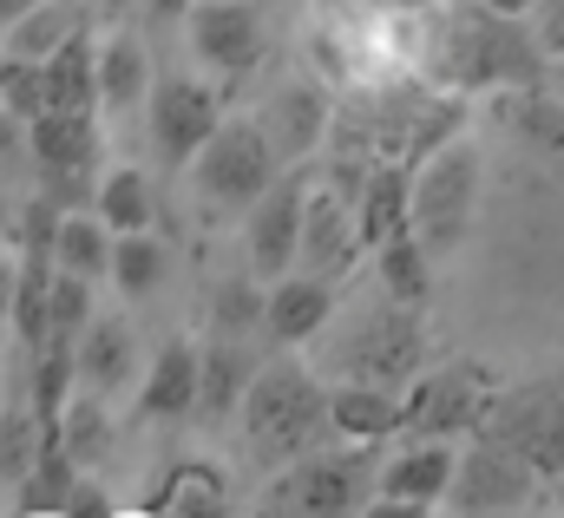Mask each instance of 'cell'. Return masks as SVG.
Masks as SVG:
<instances>
[{"mask_svg": "<svg viewBox=\"0 0 564 518\" xmlns=\"http://www.w3.org/2000/svg\"><path fill=\"white\" fill-rule=\"evenodd\" d=\"M479 7H499V13H525L532 0H479Z\"/></svg>", "mask_w": 564, "mask_h": 518, "instance_id": "obj_40", "label": "cell"}, {"mask_svg": "<svg viewBox=\"0 0 564 518\" xmlns=\"http://www.w3.org/2000/svg\"><path fill=\"white\" fill-rule=\"evenodd\" d=\"M46 112H99V40L86 26L46 53Z\"/></svg>", "mask_w": 564, "mask_h": 518, "instance_id": "obj_19", "label": "cell"}, {"mask_svg": "<svg viewBox=\"0 0 564 518\" xmlns=\"http://www.w3.org/2000/svg\"><path fill=\"white\" fill-rule=\"evenodd\" d=\"M33 460H40V413H33L26 375H20L13 393L0 400V486H26Z\"/></svg>", "mask_w": 564, "mask_h": 518, "instance_id": "obj_24", "label": "cell"}, {"mask_svg": "<svg viewBox=\"0 0 564 518\" xmlns=\"http://www.w3.org/2000/svg\"><path fill=\"white\" fill-rule=\"evenodd\" d=\"M328 433L348 446H381L401 433V393L368 388V381H335L328 388Z\"/></svg>", "mask_w": 564, "mask_h": 518, "instance_id": "obj_17", "label": "cell"}, {"mask_svg": "<svg viewBox=\"0 0 564 518\" xmlns=\"http://www.w3.org/2000/svg\"><path fill=\"white\" fill-rule=\"evenodd\" d=\"M197 407V348L191 342H164L151 375L139 381V413L144 420H177Z\"/></svg>", "mask_w": 564, "mask_h": 518, "instance_id": "obj_21", "label": "cell"}, {"mask_svg": "<svg viewBox=\"0 0 564 518\" xmlns=\"http://www.w3.org/2000/svg\"><path fill=\"white\" fill-rule=\"evenodd\" d=\"M322 440H328V388L302 361L257 368L250 388H243V453H250V466L282 473L302 453H315Z\"/></svg>", "mask_w": 564, "mask_h": 518, "instance_id": "obj_2", "label": "cell"}, {"mask_svg": "<svg viewBox=\"0 0 564 518\" xmlns=\"http://www.w3.org/2000/svg\"><path fill=\"white\" fill-rule=\"evenodd\" d=\"M408 191H414V171L408 164H368L361 184H355V230H361V250H381L388 237L408 230Z\"/></svg>", "mask_w": 564, "mask_h": 518, "instance_id": "obj_16", "label": "cell"}, {"mask_svg": "<svg viewBox=\"0 0 564 518\" xmlns=\"http://www.w3.org/2000/svg\"><path fill=\"white\" fill-rule=\"evenodd\" d=\"M26 151L46 171V184L79 191L99 164V119L93 112H40V119H26Z\"/></svg>", "mask_w": 564, "mask_h": 518, "instance_id": "obj_13", "label": "cell"}, {"mask_svg": "<svg viewBox=\"0 0 564 518\" xmlns=\"http://www.w3.org/2000/svg\"><path fill=\"white\" fill-rule=\"evenodd\" d=\"M375 262H381V289H388V302H408V309H421L426 289H433V257L414 244V230L388 237V244L375 250Z\"/></svg>", "mask_w": 564, "mask_h": 518, "instance_id": "obj_28", "label": "cell"}, {"mask_svg": "<svg viewBox=\"0 0 564 518\" xmlns=\"http://www.w3.org/2000/svg\"><path fill=\"white\" fill-rule=\"evenodd\" d=\"M93 217H99V224H106L112 237L151 230V217H158L151 177H144L139 164H119V171H106V177H99V191H93Z\"/></svg>", "mask_w": 564, "mask_h": 518, "instance_id": "obj_23", "label": "cell"}, {"mask_svg": "<svg viewBox=\"0 0 564 518\" xmlns=\"http://www.w3.org/2000/svg\"><path fill=\"white\" fill-rule=\"evenodd\" d=\"M479 184H486L479 144L459 138V131L421 158L414 191H408V230H414V244H421L433 262H446L453 250H466L473 211H479Z\"/></svg>", "mask_w": 564, "mask_h": 518, "instance_id": "obj_3", "label": "cell"}, {"mask_svg": "<svg viewBox=\"0 0 564 518\" xmlns=\"http://www.w3.org/2000/svg\"><path fill=\"white\" fill-rule=\"evenodd\" d=\"M453 460H459V440H408L388 466H381V493L388 499H414V506H440L446 486H453Z\"/></svg>", "mask_w": 564, "mask_h": 518, "instance_id": "obj_18", "label": "cell"}, {"mask_svg": "<svg viewBox=\"0 0 564 518\" xmlns=\"http://www.w3.org/2000/svg\"><path fill=\"white\" fill-rule=\"evenodd\" d=\"M302 197H308V184L295 177V171H282L276 184L243 211L250 224H243V257H250V276L257 282H276L295 269V237H302Z\"/></svg>", "mask_w": 564, "mask_h": 518, "instance_id": "obj_10", "label": "cell"}, {"mask_svg": "<svg viewBox=\"0 0 564 518\" xmlns=\"http://www.w3.org/2000/svg\"><path fill=\"white\" fill-rule=\"evenodd\" d=\"M276 518H355L361 512V460L355 453H302L295 466H282L276 493H270Z\"/></svg>", "mask_w": 564, "mask_h": 518, "instance_id": "obj_7", "label": "cell"}, {"mask_svg": "<svg viewBox=\"0 0 564 518\" xmlns=\"http://www.w3.org/2000/svg\"><path fill=\"white\" fill-rule=\"evenodd\" d=\"M33 7H40V0H0V33H7L20 13H33Z\"/></svg>", "mask_w": 564, "mask_h": 518, "instance_id": "obj_38", "label": "cell"}, {"mask_svg": "<svg viewBox=\"0 0 564 518\" xmlns=\"http://www.w3.org/2000/svg\"><path fill=\"white\" fill-rule=\"evenodd\" d=\"M492 393L499 388H492V375L479 361H453V368L414 375V388L401 393V433L408 440H466V433H479Z\"/></svg>", "mask_w": 564, "mask_h": 518, "instance_id": "obj_5", "label": "cell"}, {"mask_svg": "<svg viewBox=\"0 0 564 518\" xmlns=\"http://www.w3.org/2000/svg\"><path fill=\"white\" fill-rule=\"evenodd\" d=\"M144 99H151V60H144V46L132 33H112L99 46V106L106 112H132Z\"/></svg>", "mask_w": 564, "mask_h": 518, "instance_id": "obj_25", "label": "cell"}, {"mask_svg": "<svg viewBox=\"0 0 564 518\" xmlns=\"http://www.w3.org/2000/svg\"><path fill=\"white\" fill-rule=\"evenodd\" d=\"M99 7H106V13H126V7H139V0H99Z\"/></svg>", "mask_w": 564, "mask_h": 518, "instance_id": "obj_41", "label": "cell"}, {"mask_svg": "<svg viewBox=\"0 0 564 518\" xmlns=\"http://www.w3.org/2000/svg\"><path fill=\"white\" fill-rule=\"evenodd\" d=\"M532 486H539V473L525 466V453H519V446L473 433V446L453 460L446 506H459V512H512V506H525V499H532Z\"/></svg>", "mask_w": 564, "mask_h": 518, "instance_id": "obj_8", "label": "cell"}, {"mask_svg": "<svg viewBox=\"0 0 564 518\" xmlns=\"http://www.w3.org/2000/svg\"><path fill=\"white\" fill-rule=\"evenodd\" d=\"M263 322V282L257 276H243V282H230L224 295H217V335H243V328H257Z\"/></svg>", "mask_w": 564, "mask_h": 518, "instance_id": "obj_34", "label": "cell"}, {"mask_svg": "<svg viewBox=\"0 0 564 518\" xmlns=\"http://www.w3.org/2000/svg\"><path fill=\"white\" fill-rule=\"evenodd\" d=\"M355 518H426V506H414V499H388V493H381L375 506H361Z\"/></svg>", "mask_w": 564, "mask_h": 518, "instance_id": "obj_36", "label": "cell"}, {"mask_svg": "<svg viewBox=\"0 0 564 518\" xmlns=\"http://www.w3.org/2000/svg\"><path fill=\"white\" fill-rule=\"evenodd\" d=\"M164 244L151 237V230H132V237H112V282L126 289V295H151L158 282H164Z\"/></svg>", "mask_w": 564, "mask_h": 518, "instance_id": "obj_31", "label": "cell"}, {"mask_svg": "<svg viewBox=\"0 0 564 518\" xmlns=\"http://www.w3.org/2000/svg\"><path fill=\"white\" fill-rule=\"evenodd\" d=\"M132 381H139V335L119 315H93L86 335L73 342V388L112 400V393H126Z\"/></svg>", "mask_w": 564, "mask_h": 518, "instance_id": "obj_14", "label": "cell"}, {"mask_svg": "<svg viewBox=\"0 0 564 518\" xmlns=\"http://www.w3.org/2000/svg\"><path fill=\"white\" fill-rule=\"evenodd\" d=\"M433 79L446 93H512V86H539L545 53L525 26V13H499L479 0H453L433 26Z\"/></svg>", "mask_w": 564, "mask_h": 518, "instance_id": "obj_1", "label": "cell"}, {"mask_svg": "<svg viewBox=\"0 0 564 518\" xmlns=\"http://www.w3.org/2000/svg\"><path fill=\"white\" fill-rule=\"evenodd\" d=\"M144 518H151V512H144Z\"/></svg>", "mask_w": 564, "mask_h": 518, "instance_id": "obj_44", "label": "cell"}, {"mask_svg": "<svg viewBox=\"0 0 564 518\" xmlns=\"http://www.w3.org/2000/svg\"><path fill=\"white\" fill-rule=\"evenodd\" d=\"M270 144H276V158H308L328 131H335V106H328V93L322 86H282L276 106H270Z\"/></svg>", "mask_w": 564, "mask_h": 518, "instance_id": "obj_20", "label": "cell"}, {"mask_svg": "<svg viewBox=\"0 0 564 518\" xmlns=\"http://www.w3.org/2000/svg\"><path fill=\"white\" fill-rule=\"evenodd\" d=\"M79 33V7L73 0H40L33 13H20L13 26H7V53L13 60H46L59 40H73Z\"/></svg>", "mask_w": 564, "mask_h": 518, "instance_id": "obj_29", "label": "cell"}, {"mask_svg": "<svg viewBox=\"0 0 564 518\" xmlns=\"http://www.w3.org/2000/svg\"><path fill=\"white\" fill-rule=\"evenodd\" d=\"M7 309H13V262L0 257V322H7Z\"/></svg>", "mask_w": 564, "mask_h": 518, "instance_id": "obj_39", "label": "cell"}, {"mask_svg": "<svg viewBox=\"0 0 564 518\" xmlns=\"http://www.w3.org/2000/svg\"><path fill=\"white\" fill-rule=\"evenodd\" d=\"M525 26H532V40H539L545 66L564 60V0H532V7H525Z\"/></svg>", "mask_w": 564, "mask_h": 518, "instance_id": "obj_35", "label": "cell"}, {"mask_svg": "<svg viewBox=\"0 0 564 518\" xmlns=\"http://www.w3.org/2000/svg\"><path fill=\"white\" fill-rule=\"evenodd\" d=\"M59 446H66L73 466H93V460L112 446V420H106V400H99V393L79 388L66 400V413H59Z\"/></svg>", "mask_w": 564, "mask_h": 518, "instance_id": "obj_30", "label": "cell"}, {"mask_svg": "<svg viewBox=\"0 0 564 518\" xmlns=\"http://www.w3.org/2000/svg\"><path fill=\"white\" fill-rule=\"evenodd\" d=\"M257 518H276V512H270V506H263V512H257Z\"/></svg>", "mask_w": 564, "mask_h": 518, "instance_id": "obj_42", "label": "cell"}, {"mask_svg": "<svg viewBox=\"0 0 564 518\" xmlns=\"http://www.w3.org/2000/svg\"><path fill=\"white\" fill-rule=\"evenodd\" d=\"M217 126H224V99L204 79L171 73V79L151 86V144H158L164 164H191Z\"/></svg>", "mask_w": 564, "mask_h": 518, "instance_id": "obj_9", "label": "cell"}, {"mask_svg": "<svg viewBox=\"0 0 564 518\" xmlns=\"http://www.w3.org/2000/svg\"><path fill=\"white\" fill-rule=\"evenodd\" d=\"M191 46L204 66L217 73H250L257 53H263V13L250 0H197L191 13Z\"/></svg>", "mask_w": 564, "mask_h": 518, "instance_id": "obj_12", "label": "cell"}, {"mask_svg": "<svg viewBox=\"0 0 564 518\" xmlns=\"http://www.w3.org/2000/svg\"><path fill=\"white\" fill-rule=\"evenodd\" d=\"M0 112H7L13 126H26V119L46 112V60H13V53H0Z\"/></svg>", "mask_w": 564, "mask_h": 518, "instance_id": "obj_32", "label": "cell"}, {"mask_svg": "<svg viewBox=\"0 0 564 518\" xmlns=\"http://www.w3.org/2000/svg\"><path fill=\"white\" fill-rule=\"evenodd\" d=\"M276 177H282L276 144H270V131L250 126V119H224L204 138V151L191 158V184H197V197L217 217H243Z\"/></svg>", "mask_w": 564, "mask_h": 518, "instance_id": "obj_4", "label": "cell"}, {"mask_svg": "<svg viewBox=\"0 0 564 518\" xmlns=\"http://www.w3.org/2000/svg\"><path fill=\"white\" fill-rule=\"evenodd\" d=\"M53 269L86 276V282L112 276V230L99 217H86V211H59V224H53Z\"/></svg>", "mask_w": 564, "mask_h": 518, "instance_id": "obj_26", "label": "cell"}, {"mask_svg": "<svg viewBox=\"0 0 564 518\" xmlns=\"http://www.w3.org/2000/svg\"><path fill=\"white\" fill-rule=\"evenodd\" d=\"M86 322H93V282L86 276H53V302H46V342H79L86 335Z\"/></svg>", "mask_w": 564, "mask_h": 518, "instance_id": "obj_33", "label": "cell"}, {"mask_svg": "<svg viewBox=\"0 0 564 518\" xmlns=\"http://www.w3.org/2000/svg\"><path fill=\"white\" fill-rule=\"evenodd\" d=\"M335 361H341V375H348V381L408 393V388H414V375H421V361H426L421 309L388 302L381 315H368V322L341 342V355H335Z\"/></svg>", "mask_w": 564, "mask_h": 518, "instance_id": "obj_6", "label": "cell"}, {"mask_svg": "<svg viewBox=\"0 0 564 518\" xmlns=\"http://www.w3.org/2000/svg\"><path fill=\"white\" fill-rule=\"evenodd\" d=\"M139 7L151 13V20H184V13H191L197 0H139Z\"/></svg>", "mask_w": 564, "mask_h": 518, "instance_id": "obj_37", "label": "cell"}, {"mask_svg": "<svg viewBox=\"0 0 564 518\" xmlns=\"http://www.w3.org/2000/svg\"><path fill=\"white\" fill-rule=\"evenodd\" d=\"M361 257V230H355V204L341 191H308L302 197V237H295V269L302 276H322L341 289V276Z\"/></svg>", "mask_w": 564, "mask_h": 518, "instance_id": "obj_11", "label": "cell"}, {"mask_svg": "<svg viewBox=\"0 0 564 518\" xmlns=\"http://www.w3.org/2000/svg\"><path fill=\"white\" fill-rule=\"evenodd\" d=\"M558 506H564V479H558Z\"/></svg>", "mask_w": 564, "mask_h": 518, "instance_id": "obj_43", "label": "cell"}, {"mask_svg": "<svg viewBox=\"0 0 564 518\" xmlns=\"http://www.w3.org/2000/svg\"><path fill=\"white\" fill-rule=\"evenodd\" d=\"M243 388H250V361H243V348H237L230 335H217V342L197 355V407L224 420L230 407H243Z\"/></svg>", "mask_w": 564, "mask_h": 518, "instance_id": "obj_27", "label": "cell"}, {"mask_svg": "<svg viewBox=\"0 0 564 518\" xmlns=\"http://www.w3.org/2000/svg\"><path fill=\"white\" fill-rule=\"evenodd\" d=\"M328 322H335V282L302 276V269L270 282V295H263V328H270V342L302 348V342H315Z\"/></svg>", "mask_w": 564, "mask_h": 518, "instance_id": "obj_15", "label": "cell"}, {"mask_svg": "<svg viewBox=\"0 0 564 518\" xmlns=\"http://www.w3.org/2000/svg\"><path fill=\"white\" fill-rule=\"evenodd\" d=\"M151 518H230V479H224V466H204V460L177 466L158 486Z\"/></svg>", "mask_w": 564, "mask_h": 518, "instance_id": "obj_22", "label": "cell"}]
</instances>
